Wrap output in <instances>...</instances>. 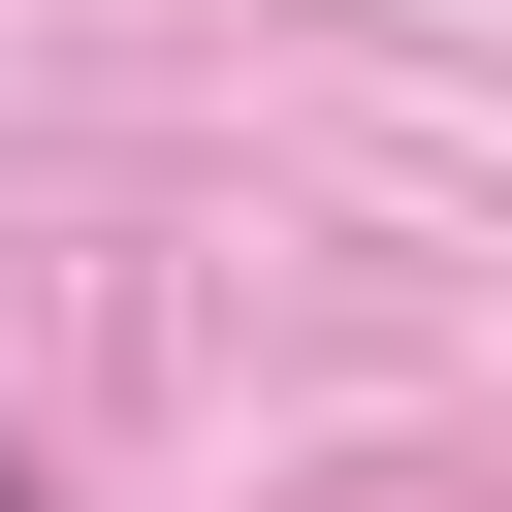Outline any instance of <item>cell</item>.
Wrapping results in <instances>:
<instances>
[{"mask_svg": "<svg viewBox=\"0 0 512 512\" xmlns=\"http://www.w3.org/2000/svg\"><path fill=\"white\" fill-rule=\"evenodd\" d=\"M0 512H64V480H32V448H0Z\"/></svg>", "mask_w": 512, "mask_h": 512, "instance_id": "6da1fadb", "label": "cell"}]
</instances>
